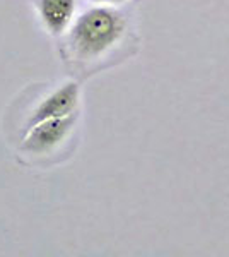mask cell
I'll use <instances>...</instances> for the list:
<instances>
[{"label": "cell", "instance_id": "obj_2", "mask_svg": "<svg viewBox=\"0 0 229 257\" xmlns=\"http://www.w3.org/2000/svg\"><path fill=\"white\" fill-rule=\"evenodd\" d=\"M77 120L79 111L67 115V117L43 120V122L26 128L19 144V151L23 155L35 156V158L53 155L70 138V134L77 125Z\"/></svg>", "mask_w": 229, "mask_h": 257}, {"label": "cell", "instance_id": "obj_4", "mask_svg": "<svg viewBox=\"0 0 229 257\" xmlns=\"http://www.w3.org/2000/svg\"><path fill=\"white\" fill-rule=\"evenodd\" d=\"M43 28L52 36H64L76 19L77 0H36Z\"/></svg>", "mask_w": 229, "mask_h": 257}, {"label": "cell", "instance_id": "obj_1", "mask_svg": "<svg viewBox=\"0 0 229 257\" xmlns=\"http://www.w3.org/2000/svg\"><path fill=\"white\" fill-rule=\"evenodd\" d=\"M128 40V19L115 6H94L81 12L64 35L62 55L76 70H94Z\"/></svg>", "mask_w": 229, "mask_h": 257}, {"label": "cell", "instance_id": "obj_5", "mask_svg": "<svg viewBox=\"0 0 229 257\" xmlns=\"http://www.w3.org/2000/svg\"><path fill=\"white\" fill-rule=\"evenodd\" d=\"M91 2H96V4H103V6H122V4L135 2V0H91Z\"/></svg>", "mask_w": 229, "mask_h": 257}, {"label": "cell", "instance_id": "obj_3", "mask_svg": "<svg viewBox=\"0 0 229 257\" xmlns=\"http://www.w3.org/2000/svg\"><path fill=\"white\" fill-rule=\"evenodd\" d=\"M81 105V86L76 81H67L57 89H53L48 96H45L36 105V108L31 111L26 128L36 125L48 118L67 117V115L77 113ZM24 128V131H26Z\"/></svg>", "mask_w": 229, "mask_h": 257}]
</instances>
